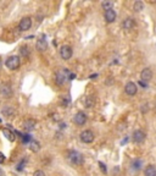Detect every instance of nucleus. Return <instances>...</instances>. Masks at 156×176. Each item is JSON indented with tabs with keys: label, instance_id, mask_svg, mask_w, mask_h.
Segmentation results:
<instances>
[{
	"label": "nucleus",
	"instance_id": "20",
	"mask_svg": "<svg viewBox=\"0 0 156 176\" xmlns=\"http://www.w3.org/2000/svg\"><path fill=\"white\" fill-rule=\"evenodd\" d=\"M94 103H95L94 97H87V99H86V106L87 108H93Z\"/></svg>",
	"mask_w": 156,
	"mask_h": 176
},
{
	"label": "nucleus",
	"instance_id": "22",
	"mask_svg": "<svg viewBox=\"0 0 156 176\" xmlns=\"http://www.w3.org/2000/svg\"><path fill=\"white\" fill-rule=\"evenodd\" d=\"M2 113H4L5 115H9V116H10V115H12V114H14V110H12V108H11V106H7V108H5V109L2 110Z\"/></svg>",
	"mask_w": 156,
	"mask_h": 176
},
{
	"label": "nucleus",
	"instance_id": "28",
	"mask_svg": "<svg viewBox=\"0 0 156 176\" xmlns=\"http://www.w3.org/2000/svg\"><path fill=\"white\" fill-rule=\"evenodd\" d=\"M99 165L101 166V170H102V171H105V166H104V164H102V163H99Z\"/></svg>",
	"mask_w": 156,
	"mask_h": 176
},
{
	"label": "nucleus",
	"instance_id": "10",
	"mask_svg": "<svg viewBox=\"0 0 156 176\" xmlns=\"http://www.w3.org/2000/svg\"><path fill=\"white\" fill-rule=\"evenodd\" d=\"M21 31H28L32 27V18L31 17H23L18 25Z\"/></svg>",
	"mask_w": 156,
	"mask_h": 176
},
{
	"label": "nucleus",
	"instance_id": "9",
	"mask_svg": "<svg viewBox=\"0 0 156 176\" xmlns=\"http://www.w3.org/2000/svg\"><path fill=\"white\" fill-rule=\"evenodd\" d=\"M151 78H153V71H151V69H149V68L143 69V71L140 72V81L148 83Z\"/></svg>",
	"mask_w": 156,
	"mask_h": 176
},
{
	"label": "nucleus",
	"instance_id": "6",
	"mask_svg": "<svg viewBox=\"0 0 156 176\" xmlns=\"http://www.w3.org/2000/svg\"><path fill=\"white\" fill-rule=\"evenodd\" d=\"M73 122H74L76 125H78V126H83V125L87 122V115H86V113L78 111V113L74 115V117H73Z\"/></svg>",
	"mask_w": 156,
	"mask_h": 176
},
{
	"label": "nucleus",
	"instance_id": "2",
	"mask_svg": "<svg viewBox=\"0 0 156 176\" xmlns=\"http://www.w3.org/2000/svg\"><path fill=\"white\" fill-rule=\"evenodd\" d=\"M20 58L18 56H10V58H7V60H6V63H5V65H6V68L7 69H10V70H17L18 68H20Z\"/></svg>",
	"mask_w": 156,
	"mask_h": 176
},
{
	"label": "nucleus",
	"instance_id": "31",
	"mask_svg": "<svg viewBox=\"0 0 156 176\" xmlns=\"http://www.w3.org/2000/svg\"><path fill=\"white\" fill-rule=\"evenodd\" d=\"M0 68H1V60H0Z\"/></svg>",
	"mask_w": 156,
	"mask_h": 176
},
{
	"label": "nucleus",
	"instance_id": "19",
	"mask_svg": "<svg viewBox=\"0 0 156 176\" xmlns=\"http://www.w3.org/2000/svg\"><path fill=\"white\" fill-rule=\"evenodd\" d=\"M133 9H134V11L139 12V11H142V10L144 9V4H143L142 1H135L134 5H133Z\"/></svg>",
	"mask_w": 156,
	"mask_h": 176
},
{
	"label": "nucleus",
	"instance_id": "3",
	"mask_svg": "<svg viewBox=\"0 0 156 176\" xmlns=\"http://www.w3.org/2000/svg\"><path fill=\"white\" fill-rule=\"evenodd\" d=\"M79 138L83 143H92L94 141V138H95V135H94V132L92 130H84V131L81 132Z\"/></svg>",
	"mask_w": 156,
	"mask_h": 176
},
{
	"label": "nucleus",
	"instance_id": "17",
	"mask_svg": "<svg viewBox=\"0 0 156 176\" xmlns=\"http://www.w3.org/2000/svg\"><path fill=\"white\" fill-rule=\"evenodd\" d=\"M30 148H31L32 152H38V150L40 149V144L37 141H33V140H32V141L30 142Z\"/></svg>",
	"mask_w": 156,
	"mask_h": 176
},
{
	"label": "nucleus",
	"instance_id": "21",
	"mask_svg": "<svg viewBox=\"0 0 156 176\" xmlns=\"http://www.w3.org/2000/svg\"><path fill=\"white\" fill-rule=\"evenodd\" d=\"M1 94L5 96V97H10V96H11V88L7 87V86H6V87L4 86V88L1 89Z\"/></svg>",
	"mask_w": 156,
	"mask_h": 176
},
{
	"label": "nucleus",
	"instance_id": "30",
	"mask_svg": "<svg viewBox=\"0 0 156 176\" xmlns=\"http://www.w3.org/2000/svg\"><path fill=\"white\" fill-rule=\"evenodd\" d=\"M0 176H2V170L0 169Z\"/></svg>",
	"mask_w": 156,
	"mask_h": 176
},
{
	"label": "nucleus",
	"instance_id": "29",
	"mask_svg": "<svg viewBox=\"0 0 156 176\" xmlns=\"http://www.w3.org/2000/svg\"><path fill=\"white\" fill-rule=\"evenodd\" d=\"M96 76H98V75H92V76H90V78H92V80H95V77H96Z\"/></svg>",
	"mask_w": 156,
	"mask_h": 176
},
{
	"label": "nucleus",
	"instance_id": "7",
	"mask_svg": "<svg viewBox=\"0 0 156 176\" xmlns=\"http://www.w3.org/2000/svg\"><path fill=\"white\" fill-rule=\"evenodd\" d=\"M133 141L135 142V143H143V142L145 141V138H146V135H145V132L144 131H142V130H135L134 132H133Z\"/></svg>",
	"mask_w": 156,
	"mask_h": 176
},
{
	"label": "nucleus",
	"instance_id": "5",
	"mask_svg": "<svg viewBox=\"0 0 156 176\" xmlns=\"http://www.w3.org/2000/svg\"><path fill=\"white\" fill-rule=\"evenodd\" d=\"M72 54H73V50L70 45H62L60 48V56L62 60H70L72 58Z\"/></svg>",
	"mask_w": 156,
	"mask_h": 176
},
{
	"label": "nucleus",
	"instance_id": "27",
	"mask_svg": "<svg viewBox=\"0 0 156 176\" xmlns=\"http://www.w3.org/2000/svg\"><path fill=\"white\" fill-rule=\"evenodd\" d=\"M139 84H142L143 87H148V84H146L145 82H143V81H140V82H139Z\"/></svg>",
	"mask_w": 156,
	"mask_h": 176
},
{
	"label": "nucleus",
	"instance_id": "11",
	"mask_svg": "<svg viewBox=\"0 0 156 176\" xmlns=\"http://www.w3.org/2000/svg\"><path fill=\"white\" fill-rule=\"evenodd\" d=\"M35 47H37V49H38L39 51H45V50L48 49V42H46V39H45L44 37H40V38L37 40Z\"/></svg>",
	"mask_w": 156,
	"mask_h": 176
},
{
	"label": "nucleus",
	"instance_id": "8",
	"mask_svg": "<svg viewBox=\"0 0 156 176\" xmlns=\"http://www.w3.org/2000/svg\"><path fill=\"white\" fill-rule=\"evenodd\" d=\"M125 92L128 96H135L138 92V86L134 82H128L125 86Z\"/></svg>",
	"mask_w": 156,
	"mask_h": 176
},
{
	"label": "nucleus",
	"instance_id": "32",
	"mask_svg": "<svg viewBox=\"0 0 156 176\" xmlns=\"http://www.w3.org/2000/svg\"><path fill=\"white\" fill-rule=\"evenodd\" d=\"M0 121H1V120H0Z\"/></svg>",
	"mask_w": 156,
	"mask_h": 176
},
{
	"label": "nucleus",
	"instance_id": "4",
	"mask_svg": "<svg viewBox=\"0 0 156 176\" xmlns=\"http://www.w3.org/2000/svg\"><path fill=\"white\" fill-rule=\"evenodd\" d=\"M68 75H70V71L66 70V69H63V70H60L59 72H56V76H55V82H56V84H59V86L63 84V83L66 82Z\"/></svg>",
	"mask_w": 156,
	"mask_h": 176
},
{
	"label": "nucleus",
	"instance_id": "24",
	"mask_svg": "<svg viewBox=\"0 0 156 176\" xmlns=\"http://www.w3.org/2000/svg\"><path fill=\"white\" fill-rule=\"evenodd\" d=\"M22 140H23V142H25V143L32 141V138H31V136H30V135H25V136H22Z\"/></svg>",
	"mask_w": 156,
	"mask_h": 176
},
{
	"label": "nucleus",
	"instance_id": "1",
	"mask_svg": "<svg viewBox=\"0 0 156 176\" xmlns=\"http://www.w3.org/2000/svg\"><path fill=\"white\" fill-rule=\"evenodd\" d=\"M67 160H68L72 165L79 166V165L83 164L84 158H83V154H82V153H79V152H77V150H70L68 154H67Z\"/></svg>",
	"mask_w": 156,
	"mask_h": 176
},
{
	"label": "nucleus",
	"instance_id": "26",
	"mask_svg": "<svg viewBox=\"0 0 156 176\" xmlns=\"http://www.w3.org/2000/svg\"><path fill=\"white\" fill-rule=\"evenodd\" d=\"M4 162H5V155H4V154L0 152V164H2Z\"/></svg>",
	"mask_w": 156,
	"mask_h": 176
},
{
	"label": "nucleus",
	"instance_id": "23",
	"mask_svg": "<svg viewBox=\"0 0 156 176\" xmlns=\"http://www.w3.org/2000/svg\"><path fill=\"white\" fill-rule=\"evenodd\" d=\"M28 53H30V51H28V48H27V47H22V48H21V54H22L23 56H28Z\"/></svg>",
	"mask_w": 156,
	"mask_h": 176
},
{
	"label": "nucleus",
	"instance_id": "12",
	"mask_svg": "<svg viewBox=\"0 0 156 176\" xmlns=\"http://www.w3.org/2000/svg\"><path fill=\"white\" fill-rule=\"evenodd\" d=\"M116 11L115 10H107V11H105V21L107 22V23H112L115 20H116Z\"/></svg>",
	"mask_w": 156,
	"mask_h": 176
},
{
	"label": "nucleus",
	"instance_id": "18",
	"mask_svg": "<svg viewBox=\"0 0 156 176\" xmlns=\"http://www.w3.org/2000/svg\"><path fill=\"white\" fill-rule=\"evenodd\" d=\"M101 6H102V9H104V10H106V11H107V10H111V9H112L114 2H112V1H107V0H106V1H102V2H101Z\"/></svg>",
	"mask_w": 156,
	"mask_h": 176
},
{
	"label": "nucleus",
	"instance_id": "14",
	"mask_svg": "<svg viewBox=\"0 0 156 176\" xmlns=\"http://www.w3.org/2000/svg\"><path fill=\"white\" fill-rule=\"evenodd\" d=\"M35 120H33V119H28V120H26L25 121V124H23V129L26 130V131H32V130H34V127H35Z\"/></svg>",
	"mask_w": 156,
	"mask_h": 176
},
{
	"label": "nucleus",
	"instance_id": "15",
	"mask_svg": "<svg viewBox=\"0 0 156 176\" xmlns=\"http://www.w3.org/2000/svg\"><path fill=\"white\" fill-rule=\"evenodd\" d=\"M144 175L145 176H156V168L154 165H148L144 170Z\"/></svg>",
	"mask_w": 156,
	"mask_h": 176
},
{
	"label": "nucleus",
	"instance_id": "25",
	"mask_svg": "<svg viewBox=\"0 0 156 176\" xmlns=\"http://www.w3.org/2000/svg\"><path fill=\"white\" fill-rule=\"evenodd\" d=\"M33 176H45V174H44V171H42V170H37V171H34Z\"/></svg>",
	"mask_w": 156,
	"mask_h": 176
},
{
	"label": "nucleus",
	"instance_id": "16",
	"mask_svg": "<svg viewBox=\"0 0 156 176\" xmlns=\"http://www.w3.org/2000/svg\"><path fill=\"white\" fill-rule=\"evenodd\" d=\"M2 133L5 135V137H6L9 141H11V142L15 141V138H16V137H15V133H14V132H11V131H10V130H7V129L2 130Z\"/></svg>",
	"mask_w": 156,
	"mask_h": 176
},
{
	"label": "nucleus",
	"instance_id": "13",
	"mask_svg": "<svg viewBox=\"0 0 156 176\" xmlns=\"http://www.w3.org/2000/svg\"><path fill=\"white\" fill-rule=\"evenodd\" d=\"M134 26H135V22H134V20H133L132 17H128V18H126L125 21L122 22V27H123V30H127V31L132 30Z\"/></svg>",
	"mask_w": 156,
	"mask_h": 176
}]
</instances>
